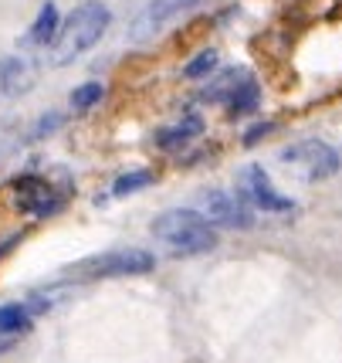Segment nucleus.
Segmentation results:
<instances>
[{"label": "nucleus", "mask_w": 342, "mask_h": 363, "mask_svg": "<svg viewBox=\"0 0 342 363\" xmlns=\"http://www.w3.org/2000/svg\"><path fill=\"white\" fill-rule=\"evenodd\" d=\"M17 190H21V197H24V207H28V211H38V214H47V211H55V204H58L55 194H51L45 184H38L34 177L21 180Z\"/></svg>", "instance_id": "obj_9"}, {"label": "nucleus", "mask_w": 342, "mask_h": 363, "mask_svg": "<svg viewBox=\"0 0 342 363\" xmlns=\"http://www.w3.org/2000/svg\"><path fill=\"white\" fill-rule=\"evenodd\" d=\"M156 258L149 252H119V255H109L95 265V275H142V272H153Z\"/></svg>", "instance_id": "obj_6"}, {"label": "nucleus", "mask_w": 342, "mask_h": 363, "mask_svg": "<svg viewBox=\"0 0 342 363\" xmlns=\"http://www.w3.org/2000/svg\"><path fill=\"white\" fill-rule=\"evenodd\" d=\"M200 133V119H187V123H180L176 129H166V133H159L156 140H159V146H176V143L190 140V136H197Z\"/></svg>", "instance_id": "obj_15"}, {"label": "nucleus", "mask_w": 342, "mask_h": 363, "mask_svg": "<svg viewBox=\"0 0 342 363\" xmlns=\"http://www.w3.org/2000/svg\"><path fill=\"white\" fill-rule=\"evenodd\" d=\"M106 95V89L98 85V82H89V85H78L75 92H72V106L75 109H92L95 102Z\"/></svg>", "instance_id": "obj_16"}, {"label": "nucleus", "mask_w": 342, "mask_h": 363, "mask_svg": "<svg viewBox=\"0 0 342 363\" xmlns=\"http://www.w3.org/2000/svg\"><path fill=\"white\" fill-rule=\"evenodd\" d=\"M244 197H248V204L261 207V211H271V214H288L295 207L288 197H281L278 190L271 187V180L265 177L261 167H248L244 170Z\"/></svg>", "instance_id": "obj_5"}, {"label": "nucleus", "mask_w": 342, "mask_h": 363, "mask_svg": "<svg viewBox=\"0 0 342 363\" xmlns=\"http://www.w3.org/2000/svg\"><path fill=\"white\" fill-rule=\"evenodd\" d=\"M34 85V65L28 58H4L0 62V99H14Z\"/></svg>", "instance_id": "obj_7"}, {"label": "nucleus", "mask_w": 342, "mask_h": 363, "mask_svg": "<svg viewBox=\"0 0 342 363\" xmlns=\"http://www.w3.org/2000/svg\"><path fill=\"white\" fill-rule=\"evenodd\" d=\"M28 330V309L24 306H0V333L4 336H14V333Z\"/></svg>", "instance_id": "obj_12"}, {"label": "nucleus", "mask_w": 342, "mask_h": 363, "mask_svg": "<svg viewBox=\"0 0 342 363\" xmlns=\"http://www.w3.org/2000/svg\"><path fill=\"white\" fill-rule=\"evenodd\" d=\"M187 4H190V0H153V4L146 7L142 21L136 24V31L146 34V31H153V28H159V24H166V21H170L173 14H180Z\"/></svg>", "instance_id": "obj_8"}, {"label": "nucleus", "mask_w": 342, "mask_h": 363, "mask_svg": "<svg viewBox=\"0 0 342 363\" xmlns=\"http://www.w3.org/2000/svg\"><path fill=\"white\" fill-rule=\"evenodd\" d=\"M58 28H62L58 7H55V4H45V7H41V14H38V21L31 24L28 41H31V45H51V41H55V34H58Z\"/></svg>", "instance_id": "obj_10"}, {"label": "nucleus", "mask_w": 342, "mask_h": 363, "mask_svg": "<svg viewBox=\"0 0 342 363\" xmlns=\"http://www.w3.org/2000/svg\"><path fill=\"white\" fill-rule=\"evenodd\" d=\"M281 160L302 167L309 180H326V177H332L339 170V153L329 143H319V140H305V143H298V146H288L281 153Z\"/></svg>", "instance_id": "obj_3"}, {"label": "nucleus", "mask_w": 342, "mask_h": 363, "mask_svg": "<svg viewBox=\"0 0 342 363\" xmlns=\"http://www.w3.org/2000/svg\"><path fill=\"white\" fill-rule=\"evenodd\" d=\"M207 221L214 228H251V211L237 197L224 194V190H207L203 194V211H200Z\"/></svg>", "instance_id": "obj_4"}, {"label": "nucleus", "mask_w": 342, "mask_h": 363, "mask_svg": "<svg viewBox=\"0 0 342 363\" xmlns=\"http://www.w3.org/2000/svg\"><path fill=\"white\" fill-rule=\"evenodd\" d=\"M112 21V11L102 4V0H85L78 4L72 14L64 17V24L58 28L55 41H51V65L62 68V65H72L78 55H85L89 48L98 45V38L106 34Z\"/></svg>", "instance_id": "obj_1"}, {"label": "nucleus", "mask_w": 342, "mask_h": 363, "mask_svg": "<svg viewBox=\"0 0 342 363\" xmlns=\"http://www.w3.org/2000/svg\"><path fill=\"white\" fill-rule=\"evenodd\" d=\"M153 184V177H149V170H136V174H125L119 177L115 184H112V194L115 197H125V194H132V190H142Z\"/></svg>", "instance_id": "obj_14"}, {"label": "nucleus", "mask_w": 342, "mask_h": 363, "mask_svg": "<svg viewBox=\"0 0 342 363\" xmlns=\"http://www.w3.org/2000/svg\"><path fill=\"white\" fill-rule=\"evenodd\" d=\"M227 102H231L234 116H244V112H251L254 106H258V85H254V82H241V89H237Z\"/></svg>", "instance_id": "obj_13"}, {"label": "nucleus", "mask_w": 342, "mask_h": 363, "mask_svg": "<svg viewBox=\"0 0 342 363\" xmlns=\"http://www.w3.org/2000/svg\"><path fill=\"white\" fill-rule=\"evenodd\" d=\"M153 235L173 255H197L217 245V228L200 211H190V207H176V211L159 214L153 221Z\"/></svg>", "instance_id": "obj_2"}, {"label": "nucleus", "mask_w": 342, "mask_h": 363, "mask_svg": "<svg viewBox=\"0 0 342 363\" xmlns=\"http://www.w3.org/2000/svg\"><path fill=\"white\" fill-rule=\"evenodd\" d=\"M217 62H220L217 51H200V55L187 65V72H183V75H187V79H203V75H210V72L217 68Z\"/></svg>", "instance_id": "obj_17"}, {"label": "nucleus", "mask_w": 342, "mask_h": 363, "mask_svg": "<svg viewBox=\"0 0 342 363\" xmlns=\"http://www.w3.org/2000/svg\"><path fill=\"white\" fill-rule=\"evenodd\" d=\"M241 82H248L244 72H237V68H234V72H224V75L203 92V99H210V102H214V99H231V95L241 89Z\"/></svg>", "instance_id": "obj_11"}, {"label": "nucleus", "mask_w": 342, "mask_h": 363, "mask_svg": "<svg viewBox=\"0 0 342 363\" xmlns=\"http://www.w3.org/2000/svg\"><path fill=\"white\" fill-rule=\"evenodd\" d=\"M265 133H271V126H268V123H265V126H258V129H251V133H248V143L261 140V136H265Z\"/></svg>", "instance_id": "obj_18"}]
</instances>
